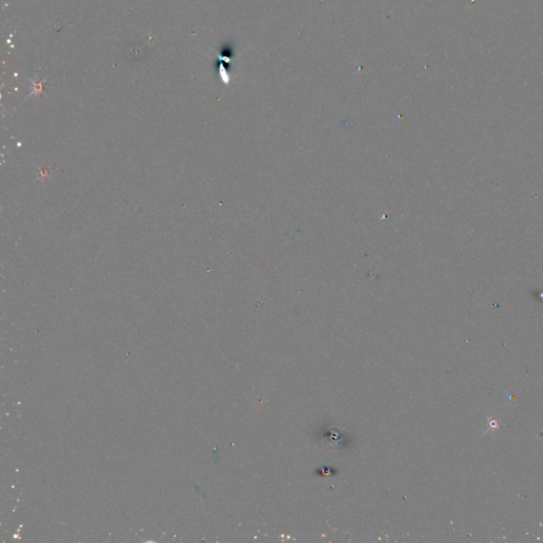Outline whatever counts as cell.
<instances>
[{
  "mask_svg": "<svg viewBox=\"0 0 543 543\" xmlns=\"http://www.w3.org/2000/svg\"><path fill=\"white\" fill-rule=\"evenodd\" d=\"M489 425L491 428H499V425H497V422L494 419H489Z\"/></svg>",
  "mask_w": 543,
  "mask_h": 543,
  "instance_id": "6da1fadb",
  "label": "cell"
},
{
  "mask_svg": "<svg viewBox=\"0 0 543 543\" xmlns=\"http://www.w3.org/2000/svg\"><path fill=\"white\" fill-rule=\"evenodd\" d=\"M540 297L543 299V294H540Z\"/></svg>",
  "mask_w": 543,
  "mask_h": 543,
  "instance_id": "7a4b0ae2",
  "label": "cell"
}]
</instances>
